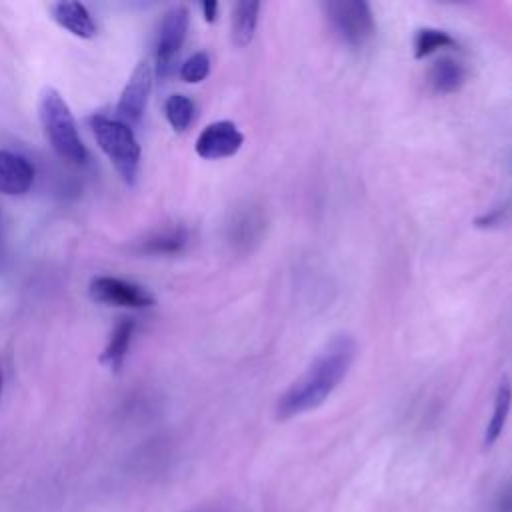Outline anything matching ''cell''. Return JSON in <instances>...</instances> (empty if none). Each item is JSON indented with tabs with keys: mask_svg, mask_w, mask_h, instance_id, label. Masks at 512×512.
<instances>
[{
	"mask_svg": "<svg viewBox=\"0 0 512 512\" xmlns=\"http://www.w3.org/2000/svg\"><path fill=\"white\" fill-rule=\"evenodd\" d=\"M356 356V342L340 334L332 338L324 350L310 362L300 378L278 398L274 414L278 420H290L324 404L336 386L348 374Z\"/></svg>",
	"mask_w": 512,
	"mask_h": 512,
	"instance_id": "obj_1",
	"label": "cell"
},
{
	"mask_svg": "<svg viewBox=\"0 0 512 512\" xmlns=\"http://www.w3.org/2000/svg\"><path fill=\"white\" fill-rule=\"evenodd\" d=\"M38 116L52 150L72 166H84L88 150L80 138L76 120L64 96L56 88H44L38 100Z\"/></svg>",
	"mask_w": 512,
	"mask_h": 512,
	"instance_id": "obj_2",
	"label": "cell"
},
{
	"mask_svg": "<svg viewBox=\"0 0 512 512\" xmlns=\"http://www.w3.org/2000/svg\"><path fill=\"white\" fill-rule=\"evenodd\" d=\"M88 124L96 138V144L106 154L120 178L126 184H134L140 168L142 150L132 128L118 118H108L102 114L90 116Z\"/></svg>",
	"mask_w": 512,
	"mask_h": 512,
	"instance_id": "obj_3",
	"label": "cell"
},
{
	"mask_svg": "<svg viewBox=\"0 0 512 512\" xmlns=\"http://www.w3.org/2000/svg\"><path fill=\"white\" fill-rule=\"evenodd\" d=\"M332 30L352 48H364L376 34L374 12L364 0H330L322 4Z\"/></svg>",
	"mask_w": 512,
	"mask_h": 512,
	"instance_id": "obj_4",
	"label": "cell"
},
{
	"mask_svg": "<svg viewBox=\"0 0 512 512\" xmlns=\"http://www.w3.org/2000/svg\"><path fill=\"white\" fill-rule=\"evenodd\" d=\"M190 26V12L186 6H172L158 26L154 46V74L162 80L174 74L178 54L184 46Z\"/></svg>",
	"mask_w": 512,
	"mask_h": 512,
	"instance_id": "obj_5",
	"label": "cell"
},
{
	"mask_svg": "<svg viewBox=\"0 0 512 512\" xmlns=\"http://www.w3.org/2000/svg\"><path fill=\"white\" fill-rule=\"evenodd\" d=\"M88 290L92 300L106 306L140 310L156 304V298L144 286L130 280H122L118 276H106V274L94 276L90 280Z\"/></svg>",
	"mask_w": 512,
	"mask_h": 512,
	"instance_id": "obj_6",
	"label": "cell"
},
{
	"mask_svg": "<svg viewBox=\"0 0 512 512\" xmlns=\"http://www.w3.org/2000/svg\"><path fill=\"white\" fill-rule=\"evenodd\" d=\"M154 82V68L148 60H140L132 70L116 104V118L128 126L138 124L144 116Z\"/></svg>",
	"mask_w": 512,
	"mask_h": 512,
	"instance_id": "obj_7",
	"label": "cell"
},
{
	"mask_svg": "<svg viewBox=\"0 0 512 512\" xmlns=\"http://www.w3.org/2000/svg\"><path fill=\"white\" fill-rule=\"evenodd\" d=\"M268 226L266 210L258 204H246L238 208L228 224V242L234 252L250 254L264 240Z\"/></svg>",
	"mask_w": 512,
	"mask_h": 512,
	"instance_id": "obj_8",
	"label": "cell"
},
{
	"mask_svg": "<svg viewBox=\"0 0 512 512\" xmlns=\"http://www.w3.org/2000/svg\"><path fill=\"white\" fill-rule=\"evenodd\" d=\"M244 144V134L230 120L208 124L196 138L194 150L204 160H220L234 156Z\"/></svg>",
	"mask_w": 512,
	"mask_h": 512,
	"instance_id": "obj_9",
	"label": "cell"
},
{
	"mask_svg": "<svg viewBox=\"0 0 512 512\" xmlns=\"http://www.w3.org/2000/svg\"><path fill=\"white\" fill-rule=\"evenodd\" d=\"M34 184V166L20 154L0 148V194L20 196Z\"/></svg>",
	"mask_w": 512,
	"mask_h": 512,
	"instance_id": "obj_10",
	"label": "cell"
},
{
	"mask_svg": "<svg viewBox=\"0 0 512 512\" xmlns=\"http://www.w3.org/2000/svg\"><path fill=\"white\" fill-rule=\"evenodd\" d=\"M48 12L60 28L68 30L76 38L90 40L98 32V26L92 14L82 2H52L48 6Z\"/></svg>",
	"mask_w": 512,
	"mask_h": 512,
	"instance_id": "obj_11",
	"label": "cell"
},
{
	"mask_svg": "<svg viewBox=\"0 0 512 512\" xmlns=\"http://www.w3.org/2000/svg\"><path fill=\"white\" fill-rule=\"evenodd\" d=\"M134 328H136V322L132 318H120L114 324L110 338L100 354V362L112 372H118L124 366V360L130 350V342L134 336Z\"/></svg>",
	"mask_w": 512,
	"mask_h": 512,
	"instance_id": "obj_12",
	"label": "cell"
},
{
	"mask_svg": "<svg viewBox=\"0 0 512 512\" xmlns=\"http://www.w3.org/2000/svg\"><path fill=\"white\" fill-rule=\"evenodd\" d=\"M510 410H512V382H510V378L504 376L498 384L492 414H490L486 430H484V438H482L484 448H492L498 442V438L502 436L504 426L508 422Z\"/></svg>",
	"mask_w": 512,
	"mask_h": 512,
	"instance_id": "obj_13",
	"label": "cell"
},
{
	"mask_svg": "<svg viewBox=\"0 0 512 512\" xmlns=\"http://www.w3.org/2000/svg\"><path fill=\"white\" fill-rule=\"evenodd\" d=\"M428 86L436 94H452L466 82V68L454 58H440L428 70Z\"/></svg>",
	"mask_w": 512,
	"mask_h": 512,
	"instance_id": "obj_14",
	"label": "cell"
},
{
	"mask_svg": "<svg viewBox=\"0 0 512 512\" xmlns=\"http://www.w3.org/2000/svg\"><path fill=\"white\" fill-rule=\"evenodd\" d=\"M258 14H260V2H252V0L236 2L232 12V40L238 48H244L252 42L256 24H258Z\"/></svg>",
	"mask_w": 512,
	"mask_h": 512,
	"instance_id": "obj_15",
	"label": "cell"
},
{
	"mask_svg": "<svg viewBox=\"0 0 512 512\" xmlns=\"http://www.w3.org/2000/svg\"><path fill=\"white\" fill-rule=\"evenodd\" d=\"M188 242V232L182 226L176 228H166L150 238L144 240L142 252L148 254H176L180 252Z\"/></svg>",
	"mask_w": 512,
	"mask_h": 512,
	"instance_id": "obj_16",
	"label": "cell"
},
{
	"mask_svg": "<svg viewBox=\"0 0 512 512\" xmlns=\"http://www.w3.org/2000/svg\"><path fill=\"white\" fill-rule=\"evenodd\" d=\"M194 112H196V106L192 98H188L186 94H170L164 102V116L176 132H184L190 128L194 120Z\"/></svg>",
	"mask_w": 512,
	"mask_h": 512,
	"instance_id": "obj_17",
	"label": "cell"
},
{
	"mask_svg": "<svg viewBox=\"0 0 512 512\" xmlns=\"http://www.w3.org/2000/svg\"><path fill=\"white\" fill-rule=\"evenodd\" d=\"M444 48H458V42L444 30L438 28H420L414 34V56L426 58Z\"/></svg>",
	"mask_w": 512,
	"mask_h": 512,
	"instance_id": "obj_18",
	"label": "cell"
},
{
	"mask_svg": "<svg viewBox=\"0 0 512 512\" xmlns=\"http://www.w3.org/2000/svg\"><path fill=\"white\" fill-rule=\"evenodd\" d=\"M210 74V56L206 52H194L180 66V78L188 84H198Z\"/></svg>",
	"mask_w": 512,
	"mask_h": 512,
	"instance_id": "obj_19",
	"label": "cell"
},
{
	"mask_svg": "<svg viewBox=\"0 0 512 512\" xmlns=\"http://www.w3.org/2000/svg\"><path fill=\"white\" fill-rule=\"evenodd\" d=\"M492 512H512V478H508L492 500Z\"/></svg>",
	"mask_w": 512,
	"mask_h": 512,
	"instance_id": "obj_20",
	"label": "cell"
},
{
	"mask_svg": "<svg viewBox=\"0 0 512 512\" xmlns=\"http://www.w3.org/2000/svg\"><path fill=\"white\" fill-rule=\"evenodd\" d=\"M202 14H204V20L212 24L218 18V2H214V0L204 2L202 4Z\"/></svg>",
	"mask_w": 512,
	"mask_h": 512,
	"instance_id": "obj_21",
	"label": "cell"
},
{
	"mask_svg": "<svg viewBox=\"0 0 512 512\" xmlns=\"http://www.w3.org/2000/svg\"><path fill=\"white\" fill-rule=\"evenodd\" d=\"M2 382H4V376H2V366H0V396H2Z\"/></svg>",
	"mask_w": 512,
	"mask_h": 512,
	"instance_id": "obj_22",
	"label": "cell"
}]
</instances>
